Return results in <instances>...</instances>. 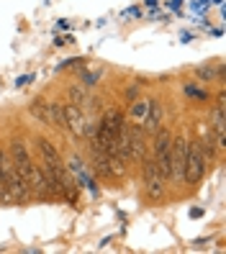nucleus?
I'll use <instances>...</instances> for the list:
<instances>
[{"instance_id": "f257e3e1", "label": "nucleus", "mask_w": 226, "mask_h": 254, "mask_svg": "<svg viewBox=\"0 0 226 254\" xmlns=\"http://www.w3.org/2000/svg\"><path fill=\"white\" fill-rule=\"evenodd\" d=\"M154 162L162 172L164 180L172 177V136L170 131L157 128V139H154Z\"/></svg>"}, {"instance_id": "f03ea898", "label": "nucleus", "mask_w": 226, "mask_h": 254, "mask_svg": "<svg viewBox=\"0 0 226 254\" xmlns=\"http://www.w3.org/2000/svg\"><path fill=\"white\" fill-rule=\"evenodd\" d=\"M203 172H206V154L201 152V144H188V159H185V177H183V183L195 188L203 180Z\"/></svg>"}, {"instance_id": "7ed1b4c3", "label": "nucleus", "mask_w": 226, "mask_h": 254, "mask_svg": "<svg viewBox=\"0 0 226 254\" xmlns=\"http://www.w3.org/2000/svg\"><path fill=\"white\" fill-rule=\"evenodd\" d=\"M164 177L157 167V162L154 159H147L144 162V190H147V195L152 198V200H162L164 195Z\"/></svg>"}, {"instance_id": "20e7f679", "label": "nucleus", "mask_w": 226, "mask_h": 254, "mask_svg": "<svg viewBox=\"0 0 226 254\" xmlns=\"http://www.w3.org/2000/svg\"><path fill=\"white\" fill-rule=\"evenodd\" d=\"M185 159H188V139H172V180L183 183L185 177Z\"/></svg>"}, {"instance_id": "39448f33", "label": "nucleus", "mask_w": 226, "mask_h": 254, "mask_svg": "<svg viewBox=\"0 0 226 254\" xmlns=\"http://www.w3.org/2000/svg\"><path fill=\"white\" fill-rule=\"evenodd\" d=\"M23 175H26L28 190H34L36 195L47 198V175H44V167H39V164H34V162H28V167H26Z\"/></svg>"}, {"instance_id": "423d86ee", "label": "nucleus", "mask_w": 226, "mask_h": 254, "mask_svg": "<svg viewBox=\"0 0 226 254\" xmlns=\"http://www.w3.org/2000/svg\"><path fill=\"white\" fill-rule=\"evenodd\" d=\"M126 136H129V159L142 162L144 159V128L139 126H126Z\"/></svg>"}, {"instance_id": "0eeeda50", "label": "nucleus", "mask_w": 226, "mask_h": 254, "mask_svg": "<svg viewBox=\"0 0 226 254\" xmlns=\"http://www.w3.org/2000/svg\"><path fill=\"white\" fill-rule=\"evenodd\" d=\"M65 116H67V128H72L75 133L85 136V133H87V121H85L82 111L77 106H65Z\"/></svg>"}, {"instance_id": "6e6552de", "label": "nucleus", "mask_w": 226, "mask_h": 254, "mask_svg": "<svg viewBox=\"0 0 226 254\" xmlns=\"http://www.w3.org/2000/svg\"><path fill=\"white\" fill-rule=\"evenodd\" d=\"M144 128L147 131H157L162 126V106H159V100H149V106H147V113H144Z\"/></svg>"}, {"instance_id": "1a4fd4ad", "label": "nucleus", "mask_w": 226, "mask_h": 254, "mask_svg": "<svg viewBox=\"0 0 226 254\" xmlns=\"http://www.w3.org/2000/svg\"><path fill=\"white\" fill-rule=\"evenodd\" d=\"M211 126L216 131V144L224 146L226 144V131H224V95L219 98L216 108H214V116H211Z\"/></svg>"}, {"instance_id": "9d476101", "label": "nucleus", "mask_w": 226, "mask_h": 254, "mask_svg": "<svg viewBox=\"0 0 226 254\" xmlns=\"http://www.w3.org/2000/svg\"><path fill=\"white\" fill-rule=\"evenodd\" d=\"M10 162H13V167H16L18 172H26L28 162H31V159H28V152H26V146H23V144H21L18 139L10 144Z\"/></svg>"}, {"instance_id": "9b49d317", "label": "nucleus", "mask_w": 226, "mask_h": 254, "mask_svg": "<svg viewBox=\"0 0 226 254\" xmlns=\"http://www.w3.org/2000/svg\"><path fill=\"white\" fill-rule=\"evenodd\" d=\"M36 146H39V152H41V157H44V162L49 164V167H59L62 164V159H59V152L47 141V139H36Z\"/></svg>"}, {"instance_id": "f8f14e48", "label": "nucleus", "mask_w": 226, "mask_h": 254, "mask_svg": "<svg viewBox=\"0 0 226 254\" xmlns=\"http://www.w3.org/2000/svg\"><path fill=\"white\" fill-rule=\"evenodd\" d=\"M13 172H16V167H13L10 157L3 152V149H0V188H3V190H5V185H8ZM5 200H8V192H5Z\"/></svg>"}, {"instance_id": "ddd939ff", "label": "nucleus", "mask_w": 226, "mask_h": 254, "mask_svg": "<svg viewBox=\"0 0 226 254\" xmlns=\"http://www.w3.org/2000/svg\"><path fill=\"white\" fill-rule=\"evenodd\" d=\"M28 111H31V116L36 118V121H41V124L52 121V108H49V103H44V100H34Z\"/></svg>"}, {"instance_id": "4468645a", "label": "nucleus", "mask_w": 226, "mask_h": 254, "mask_svg": "<svg viewBox=\"0 0 226 254\" xmlns=\"http://www.w3.org/2000/svg\"><path fill=\"white\" fill-rule=\"evenodd\" d=\"M49 108H52V121L49 124H54L59 128H67V116H65V106H62V103H49Z\"/></svg>"}, {"instance_id": "2eb2a0df", "label": "nucleus", "mask_w": 226, "mask_h": 254, "mask_svg": "<svg viewBox=\"0 0 226 254\" xmlns=\"http://www.w3.org/2000/svg\"><path fill=\"white\" fill-rule=\"evenodd\" d=\"M67 95H70V100H72V106H77V108H82V106H85V100H87L80 87H70V93H67Z\"/></svg>"}, {"instance_id": "dca6fc26", "label": "nucleus", "mask_w": 226, "mask_h": 254, "mask_svg": "<svg viewBox=\"0 0 226 254\" xmlns=\"http://www.w3.org/2000/svg\"><path fill=\"white\" fill-rule=\"evenodd\" d=\"M195 74H198L201 80H214V77H219V67H201Z\"/></svg>"}, {"instance_id": "f3484780", "label": "nucleus", "mask_w": 226, "mask_h": 254, "mask_svg": "<svg viewBox=\"0 0 226 254\" xmlns=\"http://www.w3.org/2000/svg\"><path fill=\"white\" fill-rule=\"evenodd\" d=\"M216 146H219V144H214V139H206V141H203V146H201V152L206 154V159H211V157L216 154Z\"/></svg>"}, {"instance_id": "a211bd4d", "label": "nucleus", "mask_w": 226, "mask_h": 254, "mask_svg": "<svg viewBox=\"0 0 226 254\" xmlns=\"http://www.w3.org/2000/svg\"><path fill=\"white\" fill-rule=\"evenodd\" d=\"M147 106H149V103H147V100H142V103H137V106H134V108H131V116H134V118H144V113H147Z\"/></svg>"}]
</instances>
